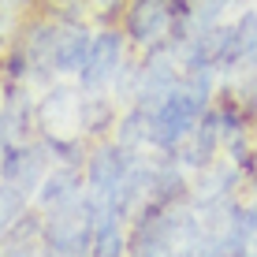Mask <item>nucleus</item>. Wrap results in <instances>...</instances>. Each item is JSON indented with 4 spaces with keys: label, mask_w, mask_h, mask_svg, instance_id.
<instances>
[{
    "label": "nucleus",
    "mask_w": 257,
    "mask_h": 257,
    "mask_svg": "<svg viewBox=\"0 0 257 257\" xmlns=\"http://www.w3.org/2000/svg\"><path fill=\"white\" fill-rule=\"evenodd\" d=\"M190 224V198L187 201H149L131 220V250L135 257H168L183 253Z\"/></svg>",
    "instance_id": "obj_1"
},
{
    "label": "nucleus",
    "mask_w": 257,
    "mask_h": 257,
    "mask_svg": "<svg viewBox=\"0 0 257 257\" xmlns=\"http://www.w3.org/2000/svg\"><path fill=\"white\" fill-rule=\"evenodd\" d=\"M131 56H135V49H131L119 23L116 26H93L90 52L82 60V71L75 75L78 90L82 93H112Z\"/></svg>",
    "instance_id": "obj_2"
},
{
    "label": "nucleus",
    "mask_w": 257,
    "mask_h": 257,
    "mask_svg": "<svg viewBox=\"0 0 257 257\" xmlns=\"http://www.w3.org/2000/svg\"><path fill=\"white\" fill-rule=\"evenodd\" d=\"M41 227H45V253H52V257L93 253V205H90V194L67 201V205L45 209L41 212Z\"/></svg>",
    "instance_id": "obj_3"
},
{
    "label": "nucleus",
    "mask_w": 257,
    "mask_h": 257,
    "mask_svg": "<svg viewBox=\"0 0 257 257\" xmlns=\"http://www.w3.org/2000/svg\"><path fill=\"white\" fill-rule=\"evenodd\" d=\"M183 15H187V0H131L127 12H123V34H127L131 49H153L161 41L175 38Z\"/></svg>",
    "instance_id": "obj_4"
},
{
    "label": "nucleus",
    "mask_w": 257,
    "mask_h": 257,
    "mask_svg": "<svg viewBox=\"0 0 257 257\" xmlns=\"http://www.w3.org/2000/svg\"><path fill=\"white\" fill-rule=\"evenodd\" d=\"M49 168H52V153L41 142V135H34V138L4 146V153H0V183L12 187L15 194H23L26 201H34V194H38L41 179L49 175Z\"/></svg>",
    "instance_id": "obj_5"
},
{
    "label": "nucleus",
    "mask_w": 257,
    "mask_h": 257,
    "mask_svg": "<svg viewBox=\"0 0 257 257\" xmlns=\"http://www.w3.org/2000/svg\"><path fill=\"white\" fill-rule=\"evenodd\" d=\"M78 108H82V90H78L75 78H56V82L41 86L38 90V135L41 138L82 135L78 131Z\"/></svg>",
    "instance_id": "obj_6"
},
{
    "label": "nucleus",
    "mask_w": 257,
    "mask_h": 257,
    "mask_svg": "<svg viewBox=\"0 0 257 257\" xmlns=\"http://www.w3.org/2000/svg\"><path fill=\"white\" fill-rule=\"evenodd\" d=\"M38 135V86L0 78V146Z\"/></svg>",
    "instance_id": "obj_7"
},
{
    "label": "nucleus",
    "mask_w": 257,
    "mask_h": 257,
    "mask_svg": "<svg viewBox=\"0 0 257 257\" xmlns=\"http://www.w3.org/2000/svg\"><path fill=\"white\" fill-rule=\"evenodd\" d=\"M238 194H246V172L231 157H216L212 164L198 168L190 179V205H216Z\"/></svg>",
    "instance_id": "obj_8"
},
{
    "label": "nucleus",
    "mask_w": 257,
    "mask_h": 257,
    "mask_svg": "<svg viewBox=\"0 0 257 257\" xmlns=\"http://www.w3.org/2000/svg\"><path fill=\"white\" fill-rule=\"evenodd\" d=\"M90 41H93L90 19H56V34H52V67H56V78H75L82 71Z\"/></svg>",
    "instance_id": "obj_9"
},
{
    "label": "nucleus",
    "mask_w": 257,
    "mask_h": 257,
    "mask_svg": "<svg viewBox=\"0 0 257 257\" xmlns=\"http://www.w3.org/2000/svg\"><path fill=\"white\" fill-rule=\"evenodd\" d=\"M82 194H86V172H82V164H64V161H52L49 175L41 179V187H38V194H34V201H30V205L38 209V212H45V209L67 205V201L82 198Z\"/></svg>",
    "instance_id": "obj_10"
},
{
    "label": "nucleus",
    "mask_w": 257,
    "mask_h": 257,
    "mask_svg": "<svg viewBox=\"0 0 257 257\" xmlns=\"http://www.w3.org/2000/svg\"><path fill=\"white\" fill-rule=\"evenodd\" d=\"M123 104L116 101V93H82V108H78V131L90 142L97 138H112L119 123Z\"/></svg>",
    "instance_id": "obj_11"
},
{
    "label": "nucleus",
    "mask_w": 257,
    "mask_h": 257,
    "mask_svg": "<svg viewBox=\"0 0 257 257\" xmlns=\"http://www.w3.org/2000/svg\"><path fill=\"white\" fill-rule=\"evenodd\" d=\"M0 253H12V257L15 253H45V227H41V212L34 205L15 220V227L8 231Z\"/></svg>",
    "instance_id": "obj_12"
},
{
    "label": "nucleus",
    "mask_w": 257,
    "mask_h": 257,
    "mask_svg": "<svg viewBox=\"0 0 257 257\" xmlns=\"http://www.w3.org/2000/svg\"><path fill=\"white\" fill-rule=\"evenodd\" d=\"M38 4L41 0H0V52L15 45L23 23L38 12Z\"/></svg>",
    "instance_id": "obj_13"
},
{
    "label": "nucleus",
    "mask_w": 257,
    "mask_h": 257,
    "mask_svg": "<svg viewBox=\"0 0 257 257\" xmlns=\"http://www.w3.org/2000/svg\"><path fill=\"white\" fill-rule=\"evenodd\" d=\"M26 209H30V201H26L23 194H15L12 187H4V183H0V246H4L8 231L15 227V220H19Z\"/></svg>",
    "instance_id": "obj_14"
},
{
    "label": "nucleus",
    "mask_w": 257,
    "mask_h": 257,
    "mask_svg": "<svg viewBox=\"0 0 257 257\" xmlns=\"http://www.w3.org/2000/svg\"><path fill=\"white\" fill-rule=\"evenodd\" d=\"M131 0H86V15L93 26H116Z\"/></svg>",
    "instance_id": "obj_15"
},
{
    "label": "nucleus",
    "mask_w": 257,
    "mask_h": 257,
    "mask_svg": "<svg viewBox=\"0 0 257 257\" xmlns=\"http://www.w3.org/2000/svg\"><path fill=\"white\" fill-rule=\"evenodd\" d=\"M38 12H49L56 19H90L86 15V0H41Z\"/></svg>",
    "instance_id": "obj_16"
},
{
    "label": "nucleus",
    "mask_w": 257,
    "mask_h": 257,
    "mask_svg": "<svg viewBox=\"0 0 257 257\" xmlns=\"http://www.w3.org/2000/svg\"><path fill=\"white\" fill-rule=\"evenodd\" d=\"M246 194H250V198H257V164H253V172L246 175Z\"/></svg>",
    "instance_id": "obj_17"
}]
</instances>
